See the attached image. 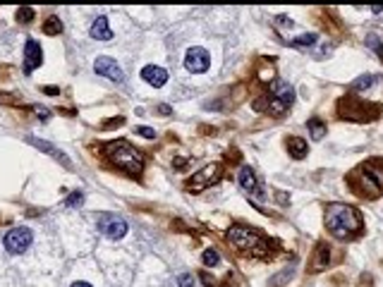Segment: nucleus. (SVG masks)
<instances>
[{
	"mask_svg": "<svg viewBox=\"0 0 383 287\" xmlns=\"http://www.w3.org/2000/svg\"><path fill=\"white\" fill-rule=\"evenodd\" d=\"M292 273H295V270H283V273H278V275H275V280H271V287H280V285H285V282H288V280L292 278Z\"/></svg>",
	"mask_w": 383,
	"mask_h": 287,
	"instance_id": "26",
	"label": "nucleus"
},
{
	"mask_svg": "<svg viewBox=\"0 0 383 287\" xmlns=\"http://www.w3.org/2000/svg\"><path fill=\"white\" fill-rule=\"evenodd\" d=\"M34 19V10L31 8H19L17 10V22L19 24H27V22H31Z\"/></svg>",
	"mask_w": 383,
	"mask_h": 287,
	"instance_id": "25",
	"label": "nucleus"
},
{
	"mask_svg": "<svg viewBox=\"0 0 383 287\" xmlns=\"http://www.w3.org/2000/svg\"><path fill=\"white\" fill-rule=\"evenodd\" d=\"M218 177H220V163H211V165L201 168V170L189 179V187L187 189H189V192H201L204 187L213 184Z\"/></svg>",
	"mask_w": 383,
	"mask_h": 287,
	"instance_id": "8",
	"label": "nucleus"
},
{
	"mask_svg": "<svg viewBox=\"0 0 383 287\" xmlns=\"http://www.w3.org/2000/svg\"><path fill=\"white\" fill-rule=\"evenodd\" d=\"M137 132L141 136H146V139H154V136H156V132H154V129H149V127H139Z\"/></svg>",
	"mask_w": 383,
	"mask_h": 287,
	"instance_id": "30",
	"label": "nucleus"
},
{
	"mask_svg": "<svg viewBox=\"0 0 383 287\" xmlns=\"http://www.w3.org/2000/svg\"><path fill=\"white\" fill-rule=\"evenodd\" d=\"M371 12H374V15H381L383 8H381V5H374V8H371Z\"/></svg>",
	"mask_w": 383,
	"mask_h": 287,
	"instance_id": "37",
	"label": "nucleus"
},
{
	"mask_svg": "<svg viewBox=\"0 0 383 287\" xmlns=\"http://www.w3.org/2000/svg\"><path fill=\"white\" fill-rule=\"evenodd\" d=\"M72 287H93V285H89V282H84V280H77V282H72Z\"/></svg>",
	"mask_w": 383,
	"mask_h": 287,
	"instance_id": "34",
	"label": "nucleus"
},
{
	"mask_svg": "<svg viewBox=\"0 0 383 287\" xmlns=\"http://www.w3.org/2000/svg\"><path fill=\"white\" fill-rule=\"evenodd\" d=\"M141 79L158 89V86H163L165 81H168V72L163 67H158V65H146L144 70H141Z\"/></svg>",
	"mask_w": 383,
	"mask_h": 287,
	"instance_id": "14",
	"label": "nucleus"
},
{
	"mask_svg": "<svg viewBox=\"0 0 383 287\" xmlns=\"http://www.w3.org/2000/svg\"><path fill=\"white\" fill-rule=\"evenodd\" d=\"M328 256H330V249L326 242L316 244V251H314V263H311V270L316 273V270H323L326 266H328Z\"/></svg>",
	"mask_w": 383,
	"mask_h": 287,
	"instance_id": "17",
	"label": "nucleus"
},
{
	"mask_svg": "<svg viewBox=\"0 0 383 287\" xmlns=\"http://www.w3.org/2000/svg\"><path fill=\"white\" fill-rule=\"evenodd\" d=\"M158 110H161L163 115H168V113H170V108H168V106H163V103H161V108H158Z\"/></svg>",
	"mask_w": 383,
	"mask_h": 287,
	"instance_id": "38",
	"label": "nucleus"
},
{
	"mask_svg": "<svg viewBox=\"0 0 383 287\" xmlns=\"http://www.w3.org/2000/svg\"><path fill=\"white\" fill-rule=\"evenodd\" d=\"M357 177V192L364 194L366 199H378L383 194V161L381 158H371L366 161L362 168H357L352 179Z\"/></svg>",
	"mask_w": 383,
	"mask_h": 287,
	"instance_id": "3",
	"label": "nucleus"
},
{
	"mask_svg": "<svg viewBox=\"0 0 383 287\" xmlns=\"http://www.w3.org/2000/svg\"><path fill=\"white\" fill-rule=\"evenodd\" d=\"M29 141L34 144L36 149H41V151L51 153V156H53L55 161H60V163H63L65 168H72V163H70V158H67V156H65V153L60 151V149H55V146H51V144H48V141H43V139H34V136H31Z\"/></svg>",
	"mask_w": 383,
	"mask_h": 287,
	"instance_id": "15",
	"label": "nucleus"
},
{
	"mask_svg": "<svg viewBox=\"0 0 383 287\" xmlns=\"http://www.w3.org/2000/svg\"><path fill=\"white\" fill-rule=\"evenodd\" d=\"M228 240H230V244H235L237 249L252 251L256 256H264V249H261L264 240H261V234L245 227V225H232L228 230Z\"/></svg>",
	"mask_w": 383,
	"mask_h": 287,
	"instance_id": "5",
	"label": "nucleus"
},
{
	"mask_svg": "<svg viewBox=\"0 0 383 287\" xmlns=\"http://www.w3.org/2000/svg\"><path fill=\"white\" fill-rule=\"evenodd\" d=\"M288 151H290L292 158H304V156L309 153V146H307V141L300 139V136H290V139H288Z\"/></svg>",
	"mask_w": 383,
	"mask_h": 287,
	"instance_id": "18",
	"label": "nucleus"
},
{
	"mask_svg": "<svg viewBox=\"0 0 383 287\" xmlns=\"http://www.w3.org/2000/svg\"><path fill=\"white\" fill-rule=\"evenodd\" d=\"M43 91H46L48 96H55V93H60V89H55V86H46Z\"/></svg>",
	"mask_w": 383,
	"mask_h": 287,
	"instance_id": "33",
	"label": "nucleus"
},
{
	"mask_svg": "<svg viewBox=\"0 0 383 287\" xmlns=\"http://www.w3.org/2000/svg\"><path fill=\"white\" fill-rule=\"evenodd\" d=\"M338 115L343 120H350V122H369V120H376L381 115V108L376 103L359 101L355 96H345L338 103Z\"/></svg>",
	"mask_w": 383,
	"mask_h": 287,
	"instance_id": "4",
	"label": "nucleus"
},
{
	"mask_svg": "<svg viewBox=\"0 0 383 287\" xmlns=\"http://www.w3.org/2000/svg\"><path fill=\"white\" fill-rule=\"evenodd\" d=\"M184 67L189 72H194V74H201V72H206L211 67V55L206 48H201V45H194V48H189L187 51V55H184Z\"/></svg>",
	"mask_w": 383,
	"mask_h": 287,
	"instance_id": "7",
	"label": "nucleus"
},
{
	"mask_svg": "<svg viewBox=\"0 0 383 287\" xmlns=\"http://www.w3.org/2000/svg\"><path fill=\"white\" fill-rule=\"evenodd\" d=\"M275 24H283V27H292V19L290 17H285V15H278V17L273 19Z\"/></svg>",
	"mask_w": 383,
	"mask_h": 287,
	"instance_id": "29",
	"label": "nucleus"
},
{
	"mask_svg": "<svg viewBox=\"0 0 383 287\" xmlns=\"http://www.w3.org/2000/svg\"><path fill=\"white\" fill-rule=\"evenodd\" d=\"M41 63H43V51H41V45H38V41H34V38H29L27 41V48H24V72H34L36 67H41Z\"/></svg>",
	"mask_w": 383,
	"mask_h": 287,
	"instance_id": "11",
	"label": "nucleus"
},
{
	"mask_svg": "<svg viewBox=\"0 0 383 287\" xmlns=\"http://www.w3.org/2000/svg\"><path fill=\"white\" fill-rule=\"evenodd\" d=\"M43 31H46L48 36H55V34H60L63 31V22L55 17V15H51V17L43 22Z\"/></svg>",
	"mask_w": 383,
	"mask_h": 287,
	"instance_id": "21",
	"label": "nucleus"
},
{
	"mask_svg": "<svg viewBox=\"0 0 383 287\" xmlns=\"http://www.w3.org/2000/svg\"><path fill=\"white\" fill-rule=\"evenodd\" d=\"M307 127H309V134L314 141H319V139H323L326 136V125L321 122L319 117H311L309 122H307Z\"/></svg>",
	"mask_w": 383,
	"mask_h": 287,
	"instance_id": "19",
	"label": "nucleus"
},
{
	"mask_svg": "<svg viewBox=\"0 0 383 287\" xmlns=\"http://www.w3.org/2000/svg\"><path fill=\"white\" fill-rule=\"evenodd\" d=\"M36 113H38V115H41V117H43V120H46V117H48V110H46V108H36Z\"/></svg>",
	"mask_w": 383,
	"mask_h": 287,
	"instance_id": "35",
	"label": "nucleus"
},
{
	"mask_svg": "<svg viewBox=\"0 0 383 287\" xmlns=\"http://www.w3.org/2000/svg\"><path fill=\"white\" fill-rule=\"evenodd\" d=\"M93 70H96V74H101V77H108L110 81H118V84H122L125 81V74H122V70H120V65L113 60V58H96V63H93Z\"/></svg>",
	"mask_w": 383,
	"mask_h": 287,
	"instance_id": "9",
	"label": "nucleus"
},
{
	"mask_svg": "<svg viewBox=\"0 0 383 287\" xmlns=\"http://www.w3.org/2000/svg\"><path fill=\"white\" fill-rule=\"evenodd\" d=\"M199 278H201V282H204V285H206V287H211V285H213V278H211L209 273H201Z\"/></svg>",
	"mask_w": 383,
	"mask_h": 287,
	"instance_id": "32",
	"label": "nucleus"
},
{
	"mask_svg": "<svg viewBox=\"0 0 383 287\" xmlns=\"http://www.w3.org/2000/svg\"><path fill=\"white\" fill-rule=\"evenodd\" d=\"M271 99L278 101V103H283L285 108H290L292 103H295V89H292L288 81L275 79L273 84H271Z\"/></svg>",
	"mask_w": 383,
	"mask_h": 287,
	"instance_id": "12",
	"label": "nucleus"
},
{
	"mask_svg": "<svg viewBox=\"0 0 383 287\" xmlns=\"http://www.w3.org/2000/svg\"><path fill=\"white\" fill-rule=\"evenodd\" d=\"M99 230L110 240H122L127 234V223L113 215H103V220H99Z\"/></svg>",
	"mask_w": 383,
	"mask_h": 287,
	"instance_id": "10",
	"label": "nucleus"
},
{
	"mask_svg": "<svg viewBox=\"0 0 383 287\" xmlns=\"http://www.w3.org/2000/svg\"><path fill=\"white\" fill-rule=\"evenodd\" d=\"M0 101H3V103H15V99H12V96H3V93H0Z\"/></svg>",
	"mask_w": 383,
	"mask_h": 287,
	"instance_id": "36",
	"label": "nucleus"
},
{
	"mask_svg": "<svg viewBox=\"0 0 383 287\" xmlns=\"http://www.w3.org/2000/svg\"><path fill=\"white\" fill-rule=\"evenodd\" d=\"M31 242H34V232H31L29 227H12V230L5 234V240H3L5 249H8L10 254H24V251L31 247Z\"/></svg>",
	"mask_w": 383,
	"mask_h": 287,
	"instance_id": "6",
	"label": "nucleus"
},
{
	"mask_svg": "<svg viewBox=\"0 0 383 287\" xmlns=\"http://www.w3.org/2000/svg\"><path fill=\"white\" fill-rule=\"evenodd\" d=\"M316 38H319V36L316 34H300L297 36V38H292V45H295V48H307V45H311V43H316Z\"/></svg>",
	"mask_w": 383,
	"mask_h": 287,
	"instance_id": "23",
	"label": "nucleus"
},
{
	"mask_svg": "<svg viewBox=\"0 0 383 287\" xmlns=\"http://www.w3.org/2000/svg\"><path fill=\"white\" fill-rule=\"evenodd\" d=\"M240 187L245 189L249 197H256L261 199V187H259V182H256V175L254 170L249 168V165H245V168H240Z\"/></svg>",
	"mask_w": 383,
	"mask_h": 287,
	"instance_id": "13",
	"label": "nucleus"
},
{
	"mask_svg": "<svg viewBox=\"0 0 383 287\" xmlns=\"http://www.w3.org/2000/svg\"><path fill=\"white\" fill-rule=\"evenodd\" d=\"M376 81L374 74H362V77H357L355 81H352V91H366L371 89V84Z\"/></svg>",
	"mask_w": 383,
	"mask_h": 287,
	"instance_id": "20",
	"label": "nucleus"
},
{
	"mask_svg": "<svg viewBox=\"0 0 383 287\" xmlns=\"http://www.w3.org/2000/svg\"><path fill=\"white\" fill-rule=\"evenodd\" d=\"M366 45L374 51V55L378 60H383V41L376 34H366Z\"/></svg>",
	"mask_w": 383,
	"mask_h": 287,
	"instance_id": "22",
	"label": "nucleus"
},
{
	"mask_svg": "<svg viewBox=\"0 0 383 287\" xmlns=\"http://www.w3.org/2000/svg\"><path fill=\"white\" fill-rule=\"evenodd\" d=\"M122 122H125V117H118V120H108L103 127H106V129H110V127H120Z\"/></svg>",
	"mask_w": 383,
	"mask_h": 287,
	"instance_id": "31",
	"label": "nucleus"
},
{
	"mask_svg": "<svg viewBox=\"0 0 383 287\" xmlns=\"http://www.w3.org/2000/svg\"><path fill=\"white\" fill-rule=\"evenodd\" d=\"M106 156H108V161L115 165V168H120L122 172H127V175H132V177H137L139 172H141V168H144V156L134 149V146H129L127 141H110L108 146H106Z\"/></svg>",
	"mask_w": 383,
	"mask_h": 287,
	"instance_id": "2",
	"label": "nucleus"
},
{
	"mask_svg": "<svg viewBox=\"0 0 383 287\" xmlns=\"http://www.w3.org/2000/svg\"><path fill=\"white\" fill-rule=\"evenodd\" d=\"M91 38H96V41H110L113 38V31H110L108 27V19L106 17H96L93 19V24H91Z\"/></svg>",
	"mask_w": 383,
	"mask_h": 287,
	"instance_id": "16",
	"label": "nucleus"
},
{
	"mask_svg": "<svg viewBox=\"0 0 383 287\" xmlns=\"http://www.w3.org/2000/svg\"><path fill=\"white\" fill-rule=\"evenodd\" d=\"M326 227L338 240H350L362 232V218L355 206L347 204H330L326 208Z\"/></svg>",
	"mask_w": 383,
	"mask_h": 287,
	"instance_id": "1",
	"label": "nucleus"
},
{
	"mask_svg": "<svg viewBox=\"0 0 383 287\" xmlns=\"http://www.w3.org/2000/svg\"><path fill=\"white\" fill-rule=\"evenodd\" d=\"M177 285L180 287H194V278H192L189 273H182V275L177 278Z\"/></svg>",
	"mask_w": 383,
	"mask_h": 287,
	"instance_id": "28",
	"label": "nucleus"
},
{
	"mask_svg": "<svg viewBox=\"0 0 383 287\" xmlns=\"http://www.w3.org/2000/svg\"><path fill=\"white\" fill-rule=\"evenodd\" d=\"M218 263H220L218 251H216V249H206V251H204V266H211V268H216Z\"/></svg>",
	"mask_w": 383,
	"mask_h": 287,
	"instance_id": "24",
	"label": "nucleus"
},
{
	"mask_svg": "<svg viewBox=\"0 0 383 287\" xmlns=\"http://www.w3.org/2000/svg\"><path fill=\"white\" fill-rule=\"evenodd\" d=\"M82 204H84V194H82V192H74V194H70V197H67V206H70V208L82 206Z\"/></svg>",
	"mask_w": 383,
	"mask_h": 287,
	"instance_id": "27",
	"label": "nucleus"
}]
</instances>
